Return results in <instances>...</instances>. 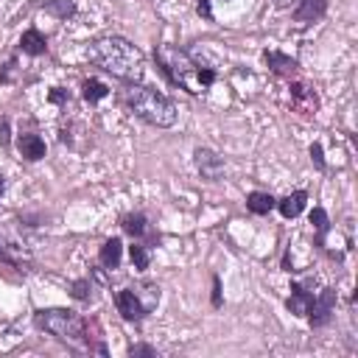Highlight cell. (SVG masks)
I'll list each match as a JSON object with an SVG mask.
<instances>
[{
	"label": "cell",
	"mask_w": 358,
	"mask_h": 358,
	"mask_svg": "<svg viewBox=\"0 0 358 358\" xmlns=\"http://www.w3.org/2000/svg\"><path fill=\"white\" fill-rule=\"evenodd\" d=\"M84 56L123 84H140L145 76V53L126 36H98L84 48Z\"/></svg>",
	"instance_id": "cell-1"
},
{
	"label": "cell",
	"mask_w": 358,
	"mask_h": 358,
	"mask_svg": "<svg viewBox=\"0 0 358 358\" xmlns=\"http://www.w3.org/2000/svg\"><path fill=\"white\" fill-rule=\"evenodd\" d=\"M154 62L173 87H179L190 95L207 92L218 78L215 70L201 67L199 62H193V56L187 50H182L176 45H157L154 48Z\"/></svg>",
	"instance_id": "cell-2"
},
{
	"label": "cell",
	"mask_w": 358,
	"mask_h": 358,
	"mask_svg": "<svg viewBox=\"0 0 358 358\" xmlns=\"http://www.w3.org/2000/svg\"><path fill=\"white\" fill-rule=\"evenodd\" d=\"M123 103L129 106V112L134 117H140L143 123L157 126V129H171L179 117L176 103L168 95H162L159 90L145 87V84H129V90L123 92Z\"/></svg>",
	"instance_id": "cell-3"
},
{
	"label": "cell",
	"mask_w": 358,
	"mask_h": 358,
	"mask_svg": "<svg viewBox=\"0 0 358 358\" xmlns=\"http://www.w3.org/2000/svg\"><path fill=\"white\" fill-rule=\"evenodd\" d=\"M34 324L70 350H87L84 347V316H78L70 308H39L34 313Z\"/></svg>",
	"instance_id": "cell-4"
},
{
	"label": "cell",
	"mask_w": 358,
	"mask_h": 358,
	"mask_svg": "<svg viewBox=\"0 0 358 358\" xmlns=\"http://www.w3.org/2000/svg\"><path fill=\"white\" fill-rule=\"evenodd\" d=\"M288 95H291V106L294 112L305 115V117H313L319 112V92L313 84L308 81H299V78H291L288 81Z\"/></svg>",
	"instance_id": "cell-5"
},
{
	"label": "cell",
	"mask_w": 358,
	"mask_h": 358,
	"mask_svg": "<svg viewBox=\"0 0 358 358\" xmlns=\"http://www.w3.org/2000/svg\"><path fill=\"white\" fill-rule=\"evenodd\" d=\"M336 302H338V296H336V288H319L316 294H313V302H310V310H308V322H310V327H324V324H330V319H333V313H336Z\"/></svg>",
	"instance_id": "cell-6"
},
{
	"label": "cell",
	"mask_w": 358,
	"mask_h": 358,
	"mask_svg": "<svg viewBox=\"0 0 358 358\" xmlns=\"http://www.w3.org/2000/svg\"><path fill=\"white\" fill-rule=\"evenodd\" d=\"M193 165H196V171H199V176L204 179V182H221L224 179V157L221 154H215L213 148H207V145H199V148H193Z\"/></svg>",
	"instance_id": "cell-7"
},
{
	"label": "cell",
	"mask_w": 358,
	"mask_h": 358,
	"mask_svg": "<svg viewBox=\"0 0 358 358\" xmlns=\"http://www.w3.org/2000/svg\"><path fill=\"white\" fill-rule=\"evenodd\" d=\"M120 229H123L131 241H143V243H148V246H154V243L159 241V238L154 235V229H151L145 213H126V215L120 218Z\"/></svg>",
	"instance_id": "cell-8"
},
{
	"label": "cell",
	"mask_w": 358,
	"mask_h": 358,
	"mask_svg": "<svg viewBox=\"0 0 358 358\" xmlns=\"http://www.w3.org/2000/svg\"><path fill=\"white\" fill-rule=\"evenodd\" d=\"M115 308H117V313H120L123 322H134V324H140V322L148 316V310L143 308V302L134 296L131 288H120V291H115Z\"/></svg>",
	"instance_id": "cell-9"
},
{
	"label": "cell",
	"mask_w": 358,
	"mask_h": 358,
	"mask_svg": "<svg viewBox=\"0 0 358 358\" xmlns=\"http://www.w3.org/2000/svg\"><path fill=\"white\" fill-rule=\"evenodd\" d=\"M263 62L268 64V70L274 73V76H280V78H296V73H299V62L294 59V56H288V53H280V50H266L263 53Z\"/></svg>",
	"instance_id": "cell-10"
},
{
	"label": "cell",
	"mask_w": 358,
	"mask_h": 358,
	"mask_svg": "<svg viewBox=\"0 0 358 358\" xmlns=\"http://www.w3.org/2000/svg\"><path fill=\"white\" fill-rule=\"evenodd\" d=\"M17 151H20L22 159L39 162V159H45L48 145H45V140H42L36 131H20V134H17Z\"/></svg>",
	"instance_id": "cell-11"
},
{
	"label": "cell",
	"mask_w": 358,
	"mask_h": 358,
	"mask_svg": "<svg viewBox=\"0 0 358 358\" xmlns=\"http://www.w3.org/2000/svg\"><path fill=\"white\" fill-rule=\"evenodd\" d=\"M313 294H316V291H310V288H308V282H291V294H288V299H285L288 313H294V316L305 319V316H308V310H310Z\"/></svg>",
	"instance_id": "cell-12"
},
{
	"label": "cell",
	"mask_w": 358,
	"mask_h": 358,
	"mask_svg": "<svg viewBox=\"0 0 358 358\" xmlns=\"http://www.w3.org/2000/svg\"><path fill=\"white\" fill-rule=\"evenodd\" d=\"M324 14H327V0H296V8H294L291 17L299 25H313Z\"/></svg>",
	"instance_id": "cell-13"
},
{
	"label": "cell",
	"mask_w": 358,
	"mask_h": 358,
	"mask_svg": "<svg viewBox=\"0 0 358 358\" xmlns=\"http://www.w3.org/2000/svg\"><path fill=\"white\" fill-rule=\"evenodd\" d=\"M120 260H123V241L120 238H106L98 249V266L112 271V268L120 266Z\"/></svg>",
	"instance_id": "cell-14"
},
{
	"label": "cell",
	"mask_w": 358,
	"mask_h": 358,
	"mask_svg": "<svg viewBox=\"0 0 358 358\" xmlns=\"http://www.w3.org/2000/svg\"><path fill=\"white\" fill-rule=\"evenodd\" d=\"M84 347L90 352H98V355H106V341H103V330H101V322L95 316L84 319Z\"/></svg>",
	"instance_id": "cell-15"
},
{
	"label": "cell",
	"mask_w": 358,
	"mask_h": 358,
	"mask_svg": "<svg viewBox=\"0 0 358 358\" xmlns=\"http://www.w3.org/2000/svg\"><path fill=\"white\" fill-rule=\"evenodd\" d=\"M17 48H20L25 56H45V53H48V36H45L42 31H36V28H28V31H22Z\"/></svg>",
	"instance_id": "cell-16"
},
{
	"label": "cell",
	"mask_w": 358,
	"mask_h": 358,
	"mask_svg": "<svg viewBox=\"0 0 358 358\" xmlns=\"http://www.w3.org/2000/svg\"><path fill=\"white\" fill-rule=\"evenodd\" d=\"M129 288L134 291V296L143 302V308H145L148 313L159 305V294H162V291H159V285H157V282H151V280H137V282H131Z\"/></svg>",
	"instance_id": "cell-17"
},
{
	"label": "cell",
	"mask_w": 358,
	"mask_h": 358,
	"mask_svg": "<svg viewBox=\"0 0 358 358\" xmlns=\"http://www.w3.org/2000/svg\"><path fill=\"white\" fill-rule=\"evenodd\" d=\"M305 204H308V193L305 190H294V193H288V196H282V199H277V210H280V215L282 218H296L302 210H305Z\"/></svg>",
	"instance_id": "cell-18"
},
{
	"label": "cell",
	"mask_w": 358,
	"mask_h": 358,
	"mask_svg": "<svg viewBox=\"0 0 358 358\" xmlns=\"http://www.w3.org/2000/svg\"><path fill=\"white\" fill-rule=\"evenodd\" d=\"M274 204H277V199L271 193H266V190H252L246 196V210L252 215H268L274 210Z\"/></svg>",
	"instance_id": "cell-19"
},
{
	"label": "cell",
	"mask_w": 358,
	"mask_h": 358,
	"mask_svg": "<svg viewBox=\"0 0 358 358\" xmlns=\"http://www.w3.org/2000/svg\"><path fill=\"white\" fill-rule=\"evenodd\" d=\"M109 95V84H103L101 78H84L81 81V98L87 101V103H98V101H103Z\"/></svg>",
	"instance_id": "cell-20"
},
{
	"label": "cell",
	"mask_w": 358,
	"mask_h": 358,
	"mask_svg": "<svg viewBox=\"0 0 358 358\" xmlns=\"http://www.w3.org/2000/svg\"><path fill=\"white\" fill-rule=\"evenodd\" d=\"M129 257H131V266H134L137 271H145L148 263H151V246L143 243V241H131V246H129Z\"/></svg>",
	"instance_id": "cell-21"
},
{
	"label": "cell",
	"mask_w": 358,
	"mask_h": 358,
	"mask_svg": "<svg viewBox=\"0 0 358 358\" xmlns=\"http://www.w3.org/2000/svg\"><path fill=\"white\" fill-rule=\"evenodd\" d=\"M70 296L78 299V302H90V299H95V282H92L90 277L73 280V282H70Z\"/></svg>",
	"instance_id": "cell-22"
},
{
	"label": "cell",
	"mask_w": 358,
	"mask_h": 358,
	"mask_svg": "<svg viewBox=\"0 0 358 358\" xmlns=\"http://www.w3.org/2000/svg\"><path fill=\"white\" fill-rule=\"evenodd\" d=\"M45 11L53 14L56 20H67V17H73L78 11V6H76V0H48Z\"/></svg>",
	"instance_id": "cell-23"
},
{
	"label": "cell",
	"mask_w": 358,
	"mask_h": 358,
	"mask_svg": "<svg viewBox=\"0 0 358 358\" xmlns=\"http://www.w3.org/2000/svg\"><path fill=\"white\" fill-rule=\"evenodd\" d=\"M310 224H313V229L319 235V246H322L324 243V235L330 232V215L324 213V207H313L310 210Z\"/></svg>",
	"instance_id": "cell-24"
},
{
	"label": "cell",
	"mask_w": 358,
	"mask_h": 358,
	"mask_svg": "<svg viewBox=\"0 0 358 358\" xmlns=\"http://www.w3.org/2000/svg\"><path fill=\"white\" fill-rule=\"evenodd\" d=\"M310 162L316 165V171H327V165H324V151H322V143H313V145H310Z\"/></svg>",
	"instance_id": "cell-25"
},
{
	"label": "cell",
	"mask_w": 358,
	"mask_h": 358,
	"mask_svg": "<svg viewBox=\"0 0 358 358\" xmlns=\"http://www.w3.org/2000/svg\"><path fill=\"white\" fill-rule=\"evenodd\" d=\"M14 78H17V56H11L0 70V81H14Z\"/></svg>",
	"instance_id": "cell-26"
},
{
	"label": "cell",
	"mask_w": 358,
	"mask_h": 358,
	"mask_svg": "<svg viewBox=\"0 0 358 358\" xmlns=\"http://www.w3.org/2000/svg\"><path fill=\"white\" fill-rule=\"evenodd\" d=\"M48 101H50V103H64V106H67V103H70V92L62 90V87H53V90L48 92Z\"/></svg>",
	"instance_id": "cell-27"
},
{
	"label": "cell",
	"mask_w": 358,
	"mask_h": 358,
	"mask_svg": "<svg viewBox=\"0 0 358 358\" xmlns=\"http://www.w3.org/2000/svg\"><path fill=\"white\" fill-rule=\"evenodd\" d=\"M129 355H151V358H154L157 350H154L151 344H131V347H129Z\"/></svg>",
	"instance_id": "cell-28"
},
{
	"label": "cell",
	"mask_w": 358,
	"mask_h": 358,
	"mask_svg": "<svg viewBox=\"0 0 358 358\" xmlns=\"http://www.w3.org/2000/svg\"><path fill=\"white\" fill-rule=\"evenodd\" d=\"M196 14H199V17H204V20H213L210 0H196Z\"/></svg>",
	"instance_id": "cell-29"
},
{
	"label": "cell",
	"mask_w": 358,
	"mask_h": 358,
	"mask_svg": "<svg viewBox=\"0 0 358 358\" xmlns=\"http://www.w3.org/2000/svg\"><path fill=\"white\" fill-rule=\"evenodd\" d=\"M213 308H221V280L213 277Z\"/></svg>",
	"instance_id": "cell-30"
},
{
	"label": "cell",
	"mask_w": 358,
	"mask_h": 358,
	"mask_svg": "<svg viewBox=\"0 0 358 358\" xmlns=\"http://www.w3.org/2000/svg\"><path fill=\"white\" fill-rule=\"evenodd\" d=\"M0 260H3V263H11V266H20V260H14V257L6 252V246H3V243H0Z\"/></svg>",
	"instance_id": "cell-31"
},
{
	"label": "cell",
	"mask_w": 358,
	"mask_h": 358,
	"mask_svg": "<svg viewBox=\"0 0 358 358\" xmlns=\"http://www.w3.org/2000/svg\"><path fill=\"white\" fill-rule=\"evenodd\" d=\"M271 3H274L277 8H288V6H291V3H296V0H271Z\"/></svg>",
	"instance_id": "cell-32"
},
{
	"label": "cell",
	"mask_w": 358,
	"mask_h": 358,
	"mask_svg": "<svg viewBox=\"0 0 358 358\" xmlns=\"http://www.w3.org/2000/svg\"><path fill=\"white\" fill-rule=\"evenodd\" d=\"M3 190H6V179H3V173H0V199H3Z\"/></svg>",
	"instance_id": "cell-33"
},
{
	"label": "cell",
	"mask_w": 358,
	"mask_h": 358,
	"mask_svg": "<svg viewBox=\"0 0 358 358\" xmlns=\"http://www.w3.org/2000/svg\"><path fill=\"white\" fill-rule=\"evenodd\" d=\"M224 3H227V0H224Z\"/></svg>",
	"instance_id": "cell-34"
}]
</instances>
